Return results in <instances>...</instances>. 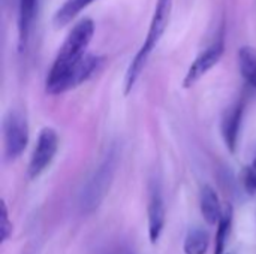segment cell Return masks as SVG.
I'll use <instances>...</instances> for the list:
<instances>
[{
    "mask_svg": "<svg viewBox=\"0 0 256 254\" xmlns=\"http://www.w3.org/2000/svg\"><path fill=\"white\" fill-rule=\"evenodd\" d=\"M96 0H68L54 15V25L56 27H64L69 24L81 10H84L87 6H90Z\"/></svg>",
    "mask_w": 256,
    "mask_h": 254,
    "instance_id": "4fadbf2b",
    "label": "cell"
},
{
    "mask_svg": "<svg viewBox=\"0 0 256 254\" xmlns=\"http://www.w3.org/2000/svg\"><path fill=\"white\" fill-rule=\"evenodd\" d=\"M4 154L14 160L22 154L28 144V124L26 117L18 111H9L3 120Z\"/></svg>",
    "mask_w": 256,
    "mask_h": 254,
    "instance_id": "277c9868",
    "label": "cell"
},
{
    "mask_svg": "<svg viewBox=\"0 0 256 254\" xmlns=\"http://www.w3.org/2000/svg\"><path fill=\"white\" fill-rule=\"evenodd\" d=\"M171 9H172V0H156V7L150 21V27L146 36L144 43L141 45V48L138 49L136 55L134 57L128 72H126V79H124V94H129L138 78L141 76L153 49L158 46L162 34L165 33V28L168 25L170 21V15H171Z\"/></svg>",
    "mask_w": 256,
    "mask_h": 254,
    "instance_id": "7a4b0ae2",
    "label": "cell"
},
{
    "mask_svg": "<svg viewBox=\"0 0 256 254\" xmlns=\"http://www.w3.org/2000/svg\"><path fill=\"white\" fill-rule=\"evenodd\" d=\"M244 187L249 193H256V169L250 168L244 171Z\"/></svg>",
    "mask_w": 256,
    "mask_h": 254,
    "instance_id": "e0dca14e",
    "label": "cell"
},
{
    "mask_svg": "<svg viewBox=\"0 0 256 254\" xmlns=\"http://www.w3.org/2000/svg\"><path fill=\"white\" fill-rule=\"evenodd\" d=\"M58 148V136L52 127H44L38 136L34 150L28 163V177L38 178L52 162Z\"/></svg>",
    "mask_w": 256,
    "mask_h": 254,
    "instance_id": "8992f818",
    "label": "cell"
},
{
    "mask_svg": "<svg viewBox=\"0 0 256 254\" xmlns=\"http://www.w3.org/2000/svg\"><path fill=\"white\" fill-rule=\"evenodd\" d=\"M224 52H225V31L222 28L218 39L192 61L190 67L188 69V72L184 75L183 87L189 88L194 84H196L207 72H210L220 61Z\"/></svg>",
    "mask_w": 256,
    "mask_h": 254,
    "instance_id": "5b68a950",
    "label": "cell"
},
{
    "mask_svg": "<svg viewBox=\"0 0 256 254\" xmlns=\"http://www.w3.org/2000/svg\"><path fill=\"white\" fill-rule=\"evenodd\" d=\"M232 205H226L222 219L218 223V234H216V247H214V254H224L225 252V244L231 231L232 225Z\"/></svg>",
    "mask_w": 256,
    "mask_h": 254,
    "instance_id": "9a60e30c",
    "label": "cell"
},
{
    "mask_svg": "<svg viewBox=\"0 0 256 254\" xmlns=\"http://www.w3.org/2000/svg\"><path fill=\"white\" fill-rule=\"evenodd\" d=\"M243 112H244V103L237 102L230 109H226V112H225V115L222 118V124H220L222 136H224V141H225V144H226V147H228V150L231 153H234L236 148H237L238 135H240V129H242Z\"/></svg>",
    "mask_w": 256,
    "mask_h": 254,
    "instance_id": "ba28073f",
    "label": "cell"
},
{
    "mask_svg": "<svg viewBox=\"0 0 256 254\" xmlns=\"http://www.w3.org/2000/svg\"><path fill=\"white\" fill-rule=\"evenodd\" d=\"M238 64L244 81L256 90V48L254 46L240 48Z\"/></svg>",
    "mask_w": 256,
    "mask_h": 254,
    "instance_id": "7c38bea8",
    "label": "cell"
},
{
    "mask_svg": "<svg viewBox=\"0 0 256 254\" xmlns=\"http://www.w3.org/2000/svg\"><path fill=\"white\" fill-rule=\"evenodd\" d=\"M254 168H255V169H256V159H255V160H254Z\"/></svg>",
    "mask_w": 256,
    "mask_h": 254,
    "instance_id": "ac0fdd59",
    "label": "cell"
},
{
    "mask_svg": "<svg viewBox=\"0 0 256 254\" xmlns=\"http://www.w3.org/2000/svg\"><path fill=\"white\" fill-rule=\"evenodd\" d=\"M93 34H94V22L90 18L81 19L69 31L48 72L45 81V90L48 94L56 96L57 87L64 78V75L86 55V51L92 42Z\"/></svg>",
    "mask_w": 256,
    "mask_h": 254,
    "instance_id": "6da1fadb",
    "label": "cell"
},
{
    "mask_svg": "<svg viewBox=\"0 0 256 254\" xmlns=\"http://www.w3.org/2000/svg\"><path fill=\"white\" fill-rule=\"evenodd\" d=\"M148 238L152 244H156L165 226V205L159 189H153L148 201Z\"/></svg>",
    "mask_w": 256,
    "mask_h": 254,
    "instance_id": "9c48e42d",
    "label": "cell"
},
{
    "mask_svg": "<svg viewBox=\"0 0 256 254\" xmlns=\"http://www.w3.org/2000/svg\"><path fill=\"white\" fill-rule=\"evenodd\" d=\"M200 207H201V214H202L204 220L210 226H214L216 223H219L224 211H222V207L219 202V196L213 187H210V186L202 187L201 198H200Z\"/></svg>",
    "mask_w": 256,
    "mask_h": 254,
    "instance_id": "30bf717a",
    "label": "cell"
},
{
    "mask_svg": "<svg viewBox=\"0 0 256 254\" xmlns=\"http://www.w3.org/2000/svg\"><path fill=\"white\" fill-rule=\"evenodd\" d=\"M100 64V58L98 55H92V54H86L62 79V82L57 87L56 94H62L70 88L78 87L80 84H82L84 81H87L99 67Z\"/></svg>",
    "mask_w": 256,
    "mask_h": 254,
    "instance_id": "52a82bcc",
    "label": "cell"
},
{
    "mask_svg": "<svg viewBox=\"0 0 256 254\" xmlns=\"http://www.w3.org/2000/svg\"><path fill=\"white\" fill-rule=\"evenodd\" d=\"M117 160H118V153L116 147H112L104 160L99 163L87 184L84 186L81 196H80V205L82 213H93L104 201L110 186L112 183L116 168H117Z\"/></svg>",
    "mask_w": 256,
    "mask_h": 254,
    "instance_id": "3957f363",
    "label": "cell"
},
{
    "mask_svg": "<svg viewBox=\"0 0 256 254\" xmlns=\"http://www.w3.org/2000/svg\"><path fill=\"white\" fill-rule=\"evenodd\" d=\"M210 244V237L204 229H192L184 240V253L186 254H206Z\"/></svg>",
    "mask_w": 256,
    "mask_h": 254,
    "instance_id": "5bb4252c",
    "label": "cell"
},
{
    "mask_svg": "<svg viewBox=\"0 0 256 254\" xmlns=\"http://www.w3.org/2000/svg\"><path fill=\"white\" fill-rule=\"evenodd\" d=\"M12 235V223L9 220V213L6 202L2 201V211H0V243L4 244Z\"/></svg>",
    "mask_w": 256,
    "mask_h": 254,
    "instance_id": "2e32d148",
    "label": "cell"
},
{
    "mask_svg": "<svg viewBox=\"0 0 256 254\" xmlns=\"http://www.w3.org/2000/svg\"><path fill=\"white\" fill-rule=\"evenodd\" d=\"M36 4L38 0H18V42H20V51H24L28 34H30V27L32 21L34 18L36 12Z\"/></svg>",
    "mask_w": 256,
    "mask_h": 254,
    "instance_id": "8fae6325",
    "label": "cell"
}]
</instances>
